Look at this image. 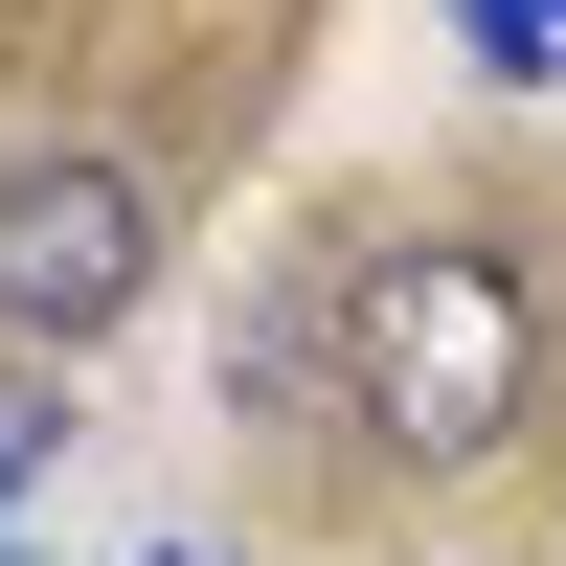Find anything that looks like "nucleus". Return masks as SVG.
Instances as JSON below:
<instances>
[{
    "instance_id": "nucleus-3",
    "label": "nucleus",
    "mask_w": 566,
    "mask_h": 566,
    "mask_svg": "<svg viewBox=\"0 0 566 566\" xmlns=\"http://www.w3.org/2000/svg\"><path fill=\"white\" fill-rule=\"evenodd\" d=\"M227 408H250V431L272 408H340V295H250L227 317Z\"/></svg>"
},
{
    "instance_id": "nucleus-2",
    "label": "nucleus",
    "mask_w": 566,
    "mask_h": 566,
    "mask_svg": "<svg viewBox=\"0 0 566 566\" xmlns=\"http://www.w3.org/2000/svg\"><path fill=\"white\" fill-rule=\"evenodd\" d=\"M159 181L114 159V136H45V159H0V363H91L159 317Z\"/></svg>"
},
{
    "instance_id": "nucleus-1",
    "label": "nucleus",
    "mask_w": 566,
    "mask_h": 566,
    "mask_svg": "<svg viewBox=\"0 0 566 566\" xmlns=\"http://www.w3.org/2000/svg\"><path fill=\"white\" fill-rule=\"evenodd\" d=\"M522 408H544V295L499 227L340 250V431L386 476H476V453H522Z\"/></svg>"
},
{
    "instance_id": "nucleus-4",
    "label": "nucleus",
    "mask_w": 566,
    "mask_h": 566,
    "mask_svg": "<svg viewBox=\"0 0 566 566\" xmlns=\"http://www.w3.org/2000/svg\"><path fill=\"white\" fill-rule=\"evenodd\" d=\"M476 45H499V69H544V45H566V0H476Z\"/></svg>"
},
{
    "instance_id": "nucleus-6",
    "label": "nucleus",
    "mask_w": 566,
    "mask_h": 566,
    "mask_svg": "<svg viewBox=\"0 0 566 566\" xmlns=\"http://www.w3.org/2000/svg\"><path fill=\"white\" fill-rule=\"evenodd\" d=\"M159 566H205V544H159Z\"/></svg>"
},
{
    "instance_id": "nucleus-5",
    "label": "nucleus",
    "mask_w": 566,
    "mask_h": 566,
    "mask_svg": "<svg viewBox=\"0 0 566 566\" xmlns=\"http://www.w3.org/2000/svg\"><path fill=\"white\" fill-rule=\"evenodd\" d=\"M23 476H45V408H0V499H23Z\"/></svg>"
},
{
    "instance_id": "nucleus-7",
    "label": "nucleus",
    "mask_w": 566,
    "mask_h": 566,
    "mask_svg": "<svg viewBox=\"0 0 566 566\" xmlns=\"http://www.w3.org/2000/svg\"><path fill=\"white\" fill-rule=\"evenodd\" d=\"M0 566H23V544H0Z\"/></svg>"
}]
</instances>
